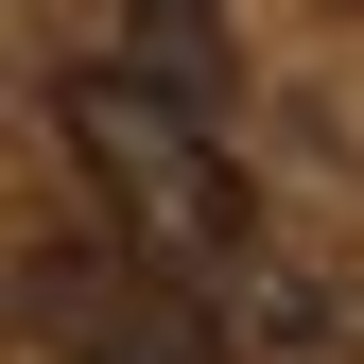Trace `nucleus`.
Here are the masks:
<instances>
[{
  "instance_id": "1",
  "label": "nucleus",
  "mask_w": 364,
  "mask_h": 364,
  "mask_svg": "<svg viewBox=\"0 0 364 364\" xmlns=\"http://www.w3.org/2000/svg\"><path fill=\"white\" fill-rule=\"evenodd\" d=\"M53 139L87 156V208H105L122 243H156L173 278L225 295L260 260V208H243V173H225L208 105H173V87H139V70H70L53 87Z\"/></svg>"
},
{
  "instance_id": "2",
  "label": "nucleus",
  "mask_w": 364,
  "mask_h": 364,
  "mask_svg": "<svg viewBox=\"0 0 364 364\" xmlns=\"http://www.w3.org/2000/svg\"><path fill=\"white\" fill-rule=\"evenodd\" d=\"M18 295H35V330H53L70 364H208L225 330H208V278H173L156 243H122V225H87V243H35L18 260Z\"/></svg>"
},
{
  "instance_id": "3",
  "label": "nucleus",
  "mask_w": 364,
  "mask_h": 364,
  "mask_svg": "<svg viewBox=\"0 0 364 364\" xmlns=\"http://www.w3.org/2000/svg\"><path fill=\"white\" fill-rule=\"evenodd\" d=\"M122 18H139V87H173V105H225V0H122Z\"/></svg>"
}]
</instances>
